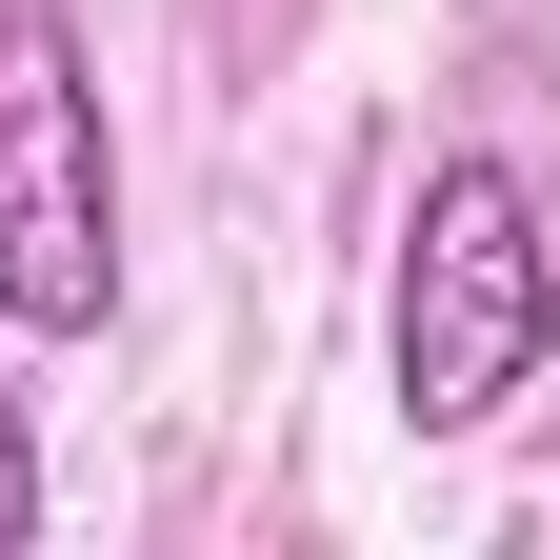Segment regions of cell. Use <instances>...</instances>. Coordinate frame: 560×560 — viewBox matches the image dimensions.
Instances as JSON below:
<instances>
[{
	"label": "cell",
	"mask_w": 560,
	"mask_h": 560,
	"mask_svg": "<svg viewBox=\"0 0 560 560\" xmlns=\"http://www.w3.org/2000/svg\"><path fill=\"white\" fill-rule=\"evenodd\" d=\"M560 361V241H540V180L521 161H420L400 200V260H381V381L420 441H480L521 381Z\"/></svg>",
	"instance_id": "cell-1"
},
{
	"label": "cell",
	"mask_w": 560,
	"mask_h": 560,
	"mask_svg": "<svg viewBox=\"0 0 560 560\" xmlns=\"http://www.w3.org/2000/svg\"><path fill=\"white\" fill-rule=\"evenodd\" d=\"M40 540V420H21V381H0V560Z\"/></svg>",
	"instance_id": "cell-3"
},
{
	"label": "cell",
	"mask_w": 560,
	"mask_h": 560,
	"mask_svg": "<svg viewBox=\"0 0 560 560\" xmlns=\"http://www.w3.org/2000/svg\"><path fill=\"white\" fill-rule=\"evenodd\" d=\"M0 320L21 340L120 320V140H101V60L60 0H0Z\"/></svg>",
	"instance_id": "cell-2"
}]
</instances>
